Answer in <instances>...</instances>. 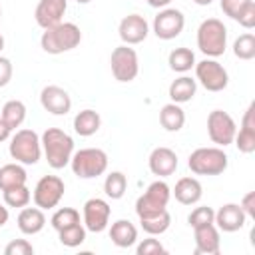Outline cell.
I'll use <instances>...</instances> for the list:
<instances>
[{"label": "cell", "instance_id": "277c9868", "mask_svg": "<svg viewBox=\"0 0 255 255\" xmlns=\"http://www.w3.org/2000/svg\"><path fill=\"white\" fill-rule=\"evenodd\" d=\"M229 157L221 147H197L189 153L187 167L195 175H219L227 169Z\"/></svg>", "mask_w": 255, "mask_h": 255}, {"label": "cell", "instance_id": "2e32d148", "mask_svg": "<svg viewBox=\"0 0 255 255\" xmlns=\"http://www.w3.org/2000/svg\"><path fill=\"white\" fill-rule=\"evenodd\" d=\"M245 219H247V215H245V211L241 209L239 203H225L215 211L213 223L219 231L235 233L245 225Z\"/></svg>", "mask_w": 255, "mask_h": 255}, {"label": "cell", "instance_id": "7c38bea8", "mask_svg": "<svg viewBox=\"0 0 255 255\" xmlns=\"http://www.w3.org/2000/svg\"><path fill=\"white\" fill-rule=\"evenodd\" d=\"M185 16L177 8H163L153 18V34L159 40H173L183 32Z\"/></svg>", "mask_w": 255, "mask_h": 255}, {"label": "cell", "instance_id": "ab89813d", "mask_svg": "<svg viewBox=\"0 0 255 255\" xmlns=\"http://www.w3.org/2000/svg\"><path fill=\"white\" fill-rule=\"evenodd\" d=\"M235 22H239V24H241L243 28H247V30H251V28L255 26V2H253V0L239 12V16H237Z\"/></svg>", "mask_w": 255, "mask_h": 255}, {"label": "cell", "instance_id": "603a6c76", "mask_svg": "<svg viewBox=\"0 0 255 255\" xmlns=\"http://www.w3.org/2000/svg\"><path fill=\"white\" fill-rule=\"evenodd\" d=\"M110 239H112L114 245H118L122 249H128V247L135 245L137 229H135V225L129 219H118L110 227Z\"/></svg>", "mask_w": 255, "mask_h": 255}, {"label": "cell", "instance_id": "ee69618b", "mask_svg": "<svg viewBox=\"0 0 255 255\" xmlns=\"http://www.w3.org/2000/svg\"><path fill=\"white\" fill-rule=\"evenodd\" d=\"M8 217H10V213H8V207H4V205L0 203V227H4V225L8 223Z\"/></svg>", "mask_w": 255, "mask_h": 255}, {"label": "cell", "instance_id": "5bb4252c", "mask_svg": "<svg viewBox=\"0 0 255 255\" xmlns=\"http://www.w3.org/2000/svg\"><path fill=\"white\" fill-rule=\"evenodd\" d=\"M118 32H120V38H122L124 44L133 46V44H139L147 38L149 26H147V22L141 14H128V16L122 18V22L118 26Z\"/></svg>", "mask_w": 255, "mask_h": 255}, {"label": "cell", "instance_id": "f546056e", "mask_svg": "<svg viewBox=\"0 0 255 255\" xmlns=\"http://www.w3.org/2000/svg\"><path fill=\"white\" fill-rule=\"evenodd\" d=\"M139 223H141V229H143L147 235H161V233H165V231L169 229V225H171V215H169L167 209H163V211H159V213H155V215H151V217L139 219Z\"/></svg>", "mask_w": 255, "mask_h": 255}, {"label": "cell", "instance_id": "83f0119b", "mask_svg": "<svg viewBox=\"0 0 255 255\" xmlns=\"http://www.w3.org/2000/svg\"><path fill=\"white\" fill-rule=\"evenodd\" d=\"M167 64H169V68H171L173 72L185 74V72H189V70L195 66V54H193L189 48L179 46V48H175V50L169 52Z\"/></svg>", "mask_w": 255, "mask_h": 255}, {"label": "cell", "instance_id": "7bdbcfd3", "mask_svg": "<svg viewBox=\"0 0 255 255\" xmlns=\"http://www.w3.org/2000/svg\"><path fill=\"white\" fill-rule=\"evenodd\" d=\"M10 135H12V128L0 118V143L6 141V139H10Z\"/></svg>", "mask_w": 255, "mask_h": 255}, {"label": "cell", "instance_id": "ac0fdd59", "mask_svg": "<svg viewBox=\"0 0 255 255\" xmlns=\"http://www.w3.org/2000/svg\"><path fill=\"white\" fill-rule=\"evenodd\" d=\"M68 10V0H40L34 12V18L40 28H50L58 22H62L64 14Z\"/></svg>", "mask_w": 255, "mask_h": 255}, {"label": "cell", "instance_id": "60d3db41", "mask_svg": "<svg viewBox=\"0 0 255 255\" xmlns=\"http://www.w3.org/2000/svg\"><path fill=\"white\" fill-rule=\"evenodd\" d=\"M12 72H14V70H12V62H10L8 58L0 56V88H4V86L10 84Z\"/></svg>", "mask_w": 255, "mask_h": 255}, {"label": "cell", "instance_id": "4fadbf2b", "mask_svg": "<svg viewBox=\"0 0 255 255\" xmlns=\"http://www.w3.org/2000/svg\"><path fill=\"white\" fill-rule=\"evenodd\" d=\"M82 215H84V227H86V231L102 233L108 227V223H110L112 207H110V203L106 199L92 197V199H88L84 203Z\"/></svg>", "mask_w": 255, "mask_h": 255}, {"label": "cell", "instance_id": "d6986e66", "mask_svg": "<svg viewBox=\"0 0 255 255\" xmlns=\"http://www.w3.org/2000/svg\"><path fill=\"white\" fill-rule=\"evenodd\" d=\"M233 141L241 153H253L255 151V104L253 102L245 110L239 133H235Z\"/></svg>", "mask_w": 255, "mask_h": 255}, {"label": "cell", "instance_id": "f1b7e54d", "mask_svg": "<svg viewBox=\"0 0 255 255\" xmlns=\"http://www.w3.org/2000/svg\"><path fill=\"white\" fill-rule=\"evenodd\" d=\"M0 118H2L12 129L20 128V126L24 124V120H26V106H24V102H20V100H10V102H6V104L2 106Z\"/></svg>", "mask_w": 255, "mask_h": 255}, {"label": "cell", "instance_id": "b9f144b4", "mask_svg": "<svg viewBox=\"0 0 255 255\" xmlns=\"http://www.w3.org/2000/svg\"><path fill=\"white\" fill-rule=\"evenodd\" d=\"M239 205H241V209L245 211V215H247V217L255 219V191H249V193H245Z\"/></svg>", "mask_w": 255, "mask_h": 255}, {"label": "cell", "instance_id": "8fae6325", "mask_svg": "<svg viewBox=\"0 0 255 255\" xmlns=\"http://www.w3.org/2000/svg\"><path fill=\"white\" fill-rule=\"evenodd\" d=\"M64 191H66V185L62 181V177L58 175H44L38 179L36 187H34V193H32V199L36 203V207L40 209H52L60 203V199L64 197Z\"/></svg>", "mask_w": 255, "mask_h": 255}, {"label": "cell", "instance_id": "44dd1931", "mask_svg": "<svg viewBox=\"0 0 255 255\" xmlns=\"http://www.w3.org/2000/svg\"><path fill=\"white\" fill-rule=\"evenodd\" d=\"M171 193L181 205H195L203 195V187L195 177H181L177 179Z\"/></svg>", "mask_w": 255, "mask_h": 255}, {"label": "cell", "instance_id": "681fc988", "mask_svg": "<svg viewBox=\"0 0 255 255\" xmlns=\"http://www.w3.org/2000/svg\"><path fill=\"white\" fill-rule=\"evenodd\" d=\"M0 20H2V8H0Z\"/></svg>", "mask_w": 255, "mask_h": 255}, {"label": "cell", "instance_id": "6da1fadb", "mask_svg": "<svg viewBox=\"0 0 255 255\" xmlns=\"http://www.w3.org/2000/svg\"><path fill=\"white\" fill-rule=\"evenodd\" d=\"M42 151L52 169H64L74 155V139L60 128H48L42 137Z\"/></svg>", "mask_w": 255, "mask_h": 255}, {"label": "cell", "instance_id": "4316f807", "mask_svg": "<svg viewBox=\"0 0 255 255\" xmlns=\"http://www.w3.org/2000/svg\"><path fill=\"white\" fill-rule=\"evenodd\" d=\"M26 179H28V173L18 161L16 163H6V165L0 167V191L24 185Z\"/></svg>", "mask_w": 255, "mask_h": 255}, {"label": "cell", "instance_id": "836d02e7", "mask_svg": "<svg viewBox=\"0 0 255 255\" xmlns=\"http://www.w3.org/2000/svg\"><path fill=\"white\" fill-rule=\"evenodd\" d=\"M233 54L239 60H253L255 58V36L251 32L241 34L233 42Z\"/></svg>", "mask_w": 255, "mask_h": 255}, {"label": "cell", "instance_id": "484cf974", "mask_svg": "<svg viewBox=\"0 0 255 255\" xmlns=\"http://www.w3.org/2000/svg\"><path fill=\"white\" fill-rule=\"evenodd\" d=\"M159 124L165 131H179L185 124V112L179 104H165L159 110Z\"/></svg>", "mask_w": 255, "mask_h": 255}, {"label": "cell", "instance_id": "7a4b0ae2", "mask_svg": "<svg viewBox=\"0 0 255 255\" xmlns=\"http://www.w3.org/2000/svg\"><path fill=\"white\" fill-rule=\"evenodd\" d=\"M82 42V32L74 22H58L44 30L40 46L46 54H64L74 50Z\"/></svg>", "mask_w": 255, "mask_h": 255}, {"label": "cell", "instance_id": "9a60e30c", "mask_svg": "<svg viewBox=\"0 0 255 255\" xmlns=\"http://www.w3.org/2000/svg\"><path fill=\"white\" fill-rule=\"evenodd\" d=\"M40 104L52 116H66L72 110V98L60 86H46V88H42Z\"/></svg>", "mask_w": 255, "mask_h": 255}, {"label": "cell", "instance_id": "d6a6232c", "mask_svg": "<svg viewBox=\"0 0 255 255\" xmlns=\"http://www.w3.org/2000/svg\"><path fill=\"white\" fill-rule=\"evenodd\" d=\"M50 223H52V227H54L56 231H62V229H66V227H70V225L80 223V211L74 209V207H60V209L52 215Z\"/></svg>", "mask_w": 255, "mask_h": 255}, {"label": "cell", "instance_id": "9c48e42d", "mask_svg": "<svg viewBox=\"0 0 255 255\" xmlns=\"http://www.w3.org/2000/svg\"><path fill=\"white\" fill-rule=\"evenodd\" d=\"M195 82H199L207 92H223L229 84L227 70L211 58H205L201 62H195Z\"/></svg>", "mask_w": 255, "mask_h": 255}, {"label": "cell", "instance_id": "f6af8a7d", "mask_svg": "<svg viewBox=\"0 0 255 255\" xmlns=\"http://www.w3.org/2000/svg\"><path fill=\"white\" fill-rule=\"evenodd\" d=\"M169 2H171V0H147V4H149L151 8H167Z\"/></svg>", "mask_w": 255, "mask_h": 255}, {"label": "cell", "instance_id": "30bf717a", "mask_svg": "<svg viewBox=\"0 0 255 255\" xmlns=\"http://www.w3.org/2000/svg\"><path fill=\"white\" fill-rule=\"evenodd\" d=\"M237 133V126L235 120L223 112V110H213L207 116V135L213 143H217L219 147H225L229 143H233V137Z\"/></svg>", "mask_w": 255, "mask_h": 255}, {"label": "cell", "instance_id": "7dc6e473", "mask_svg": "<svg viewBox=\"0 0 255 255\" xmlns=\"http://www.w3.org/2000/svg\"><path fill=\"white\" fill-rule=\"evenodd\" d=\"M2 50H4V36L0 34V52H2Z\"/></svg>", "mask_w": 255, "mask_h": 255}, {"label": "cell", "instance_id": "bcb514c9", "mask_svg": "<svg viewBox=\"0 0 255 255\" xmlns=\"http://www.w3.org/2000/svg\"><path fill=\"white\" fill-rule=\"evenodd\" d=\"M191 2H195L197 6H209L213 0H191Z\"/></svg>", "mask_w": 255, "mask_h": 255}, {"label": "cell", "instance_id": "d4e9b609", "mask_svg": "<svg viewBox=\"0 0 255 255\" xmlns=\"http://www.w3.org/2000/svg\"><path fill=\"white\" fill-rule=\"evenodd\" d=\"M100 126H102V118L94 110H82L74 118V131L78 135H82V137L94 135L100 129Z\"/></svg>", "mask_w": 255, "mask_h": 255}, {"label": "cell", "instance_id": "e0dca14e", "mask_svg": "<svg viewBox=\"0 0 255 255\" xmlns=\"http://www.w3.org/2000/svg\"><path fill=\"white\" fill-rule=\"evenodd\" d=\"M193 239H195V255H217L221 251L219 229L215 227V223L193 227Z\"/></svg>", "mask_w": 255, "mask_h": 255}, {"label": "cell", "instance_id": "74e56055", "mask_svg": "<svg viewBox=\"0 0 255 255\" xmlns=\"http://www.w3.org/2000/svg\"><path fill=\"white\" fill-rule=\"evenodd\" d=\"M34 247L26 239H14L4 247V255H32Z\"/></svg>", "mask_w": 255, "mask_h": 255}, {"label": "cell", "instance_id": "d590c367", "mask_svg": "<svg viewBox=\"0 0 255 255\" xmlns=\"http://www.w3.org/2000/svg\"><path fill=\"white\" fill-rule=\"evenodd\" d=\"M213 217H215V211L207 205H201V207H195L189 215H187V223L191 227H199V225H207V223H213Z\"/></svg>", "mask_w": 255, "mask_h": 255}, {"label": "cell", "instance_id": "ba28073f", "mask_svg": "<svg viewBox=\"0 0 255 255\" xmlns=\"http://www.w3.org/2000/svg\"><path fill=\"white\" fill-rule=\"evenodd\" d=\"M110 66H112V74L118 82L128 84L131 80H135L137 72H139V60L133 48H129L128 44H122L118 48H114L112 56H110Z\"/></svg>", "mask_w": 255, "mask_h": 255}, {"label": "cell", "instance_id": "5b68a950", "mask_svg": "<svg viewBox=\"0 0 255 255\" xmlns=\"http://www.w3.org/2000/svg\"><path fill=\"white\" fill-rule=\"evenodd\" d=\"M72 171L80 179H94L108 169V153L100 147H84L80 151H74L70 159Z\"/></svg>", "mask_w": 255, "mask_h": 255}, {"label": "cell", "instance_id": "f35d334b", "mask_svg": "<svg viewBox=\"0 0 255 255\" xmlns=\"http://www.w3.org/2000/svg\"><path fill=\"white\" fill-rule=\"evenodd\" d=\"M251 0H219V6L223 10L225 16H229L231 20H237L239 12L249 4Z\"/></svg>", "mask_w": 255, "mask_h": 255}, {"label": "cell", "instance_id": "8992f818", "mask_svg": "<svg viewBox=\"0 0 255 255\" xmlns=\"http://www.w3.org/2000/svg\"><path fill=\"white\" fill-rule=\"evenodd\" d=\"M8 151L12 159H16L22 165H34L40 161L42 155V141L40 135L34 129H18L10 137Z\"/></svg>", "mask_w": 255, "mask_h": 255}, {"label": "cell", "instance_id": "7402d4cb", "mask_svg": "<svg viewBox=\"0 0 255 255\" xmlns=\"http://www.w3.org/2000/svg\"><path fill=\"white\" fill-rule=\"evenodd\" d=\"M16 223H18V229L24 235H36L46 225L44 209H40V207H22V211L18 213Z\"/></svg>", "mask_w": 255, "mask_h": 255}, {"label": "cell", "instance_id": "52a82bcc", "mask_svg": "<svg viewBox=\"0 0 255 255\" xmlns=\"http://www.w3.org/2000/svg\"><path fill=\"white\" fill-rule=\"evenodd\" d=\"M169 197H171V189L165 181L157 179L153 183L147 185V189L143 191V195L137 197L135 201V213L139 219L143 217H151L163 209H167V203H169Z\"/></svg>", "mask_w": 255, "mask_h": 255}, {"label": "cell", "instance_id": "cb8c5ba5", "mask_svg": "<svg viewBox=\"0 0 255 255\" xmlns=\"http://www.w3.org/2000/svg\"><path fill=\"white\" fill-rule=\"evenodd\" d=\"M197 92V82L191 78V76H179L175 78L171 84H169V100L173 104H185V102H191L193 96Z\"/></svg>", "mask_w": 255, "mask_h": 255}, {"label": "cell", "instance_id": "ffe728a7", "mask_svg": "<svg viewBox=\"0 0 255 255\" xmlns=\"http://www.w3.org/2000/svg\"><path fill=\"white\" fill-rule=\"evenodd\" d=\"M147 165H149V171L157 177H167V175H173L175 169H177V153L169 147H155L151 153H149V159H147Z\"/></svg>", "mask_w": 255, "mask_h": 255}, {"label": "cell", "instance_id": "3957f363", "mask_svg": "<svg viewBox=\"0 0 255 255\" xmlns=\"http://www.w3.org/2000/svg\"><path fill=\"white\" fill-rule=\"evenodd\" d=\"M197 48L207 58L223 56L227 48V28L217 18H207L197 28Z\"/></svg>", "mask_w": 255, "mask_h": 255}, {"label": "cell", "instance_id": "1f68e13d", "mask_svg": "<svg viewBox=\"0 0 255 255\" xmlns=\"http://www.w3.org/2000/svg\"><path fill=\"white\" fill-rule=\"evenodd\" d=\"M58 239L64 247H80L86 241V227L82 223L70 225V227L58 231Z\"/></svg>", "mask_w": 255, "mask_h": 255}, {"label": "cell", "instance_id": "e575fe53", "mask_svg": "<svg viewBox=\"0 0 255 255\" xmlns=\"http://www.w3.org/2000/svg\"><path fill=\"white\" fill-rule=\"evenodd\" d=\"M30 199H32V193L26 187V183L18 185V187H10L4 191V203L8 207H26L30 203Z\"/></svg>", "mask_w": 255, "mask_h": 255}, {"label": "cell", "instance_id": "4dcf8cb0", "mask_svg": "<svg viewBox=\"0 0 255 255\" xmlns=\"http://www.w3.org/2000/svg\"><path fill=\"white\" fill-rule=\"evenodd\" d=\"M126 189H128V177L122 171H112V173L106 175L104 191L110 199H122Z\"/></svg>", "mask_w": 255, "mask_h": 255}, {"label": "cell", "instance_id": "c3c4849f", "mask_svg": "<svg viewBox=\"0 0 255 255\" xmlns=\"http://www.w3.org/2000/svg\"><path fill=\"white\" fill-rule=\"evenodd\" d=\"M78 4H88V2H92V0H76Z\"/></svg>", "mask_w": 255, "mask_h": 255}, {"label": "cell", "instance_id": "8d00e7d4", "mask_svg": "<svg viewBox=\"0 0 255 255\" xmlns=\"http://www.w3.org/2000/svg\"><path fill=\"white\" fill-rule=\"evenodd\" d=\"M135 253L137 255H159V253H165V247L159 243V239L147 237V239H143V241L137 243Z\"/></svg>", "mask_w": 255, "mask_h": 255}]
</instances>
